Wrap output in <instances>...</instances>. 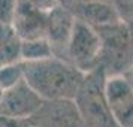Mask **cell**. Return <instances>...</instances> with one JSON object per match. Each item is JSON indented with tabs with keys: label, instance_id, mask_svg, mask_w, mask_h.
<instances>
[{
	"label": "cell",
	"instance_id": "cell-17",
	"mask_svg": "<svg viewBox=\"0 0 133 127\" xmlns=\"http://www.w3.org/2000/svg\"><path fill=\"white\" fill-rule=\"evenodd\" d=\"M15 31L11 25H5V24H0V46L3 43H6L8 41H11L12 37H15Z\"/></svg>",
	"mask_w": 133,
	"mask_h": 127
},
{
	"label": "cell",
	"instance_id": "cell-15",
	"mask_svg": "<svg viewBox=\"0 0 133 127\" xmlns=\"http://www.w3.org/2000/svg\"><path fill=\"white\" fill-rule=\"evenodd\" d=\"M18 0H0V24H12Z\"/></svg>",
	"mask_w": 133,
	"mask_h": 127
},
{
	"label": "cell",
	"instance_id": "cell-5",
	"mask_svg": "<svg viewBox=\"0 0 133 127\" xmlns=\"http://www.w3.org/2000/svg\"><path fill=\"white\" fill-rule=\"evenodd\" d=\"M105 94L117 127H133V85L124 75L106 76Z\"/></svg>",
	"mask_w": 133,
	"mask_h": 127
},
{
	"label": "cell",
	"instance_id": "cell-6",
	"mask_svg": "<svg viewBox=\"0 0 133 127\" xmlns=\"http://www.w3.org/2000/svg\"><path fill=\"white\" fill-rule=\"evenodd\" d=\"M76 19L66 6L60 2L48 12L46 27H45V39L51 46L52 55L61 60H66L67 45L72 36L73 27Z\"/></svg>",
	"mask_w": 133,
	"mask_h": 127
},
{
	"label": "cell",
	"instance_id": "cell-10",
	"mask_svg": "<svg viewBox=\"0 0 133 127\" xmlns=\"http://www.w3.org/2000/svg\"><path fill=\"white\" fill-rule=\"evenodd\" d=\"M61 5L70 11L76 21L90 25L94 30H100L121 21L112 3L93 2V3H61Z\"/></svg>",
	"mask_w": 133,
	"mask_h": 127
},
{
	"label": "cell",
	"instance_id": "cell-20",
	"mask_svg": "<svg viewBox=\"0 0 133 127\" xmlns=\"http://www.w3.org/2000/svg\"><path fill=\"white\" fill-rule=\"evenodd\" d=\"M3 94H5V90L0 87V102H2V99H3Z\"/></svg>",
	"mask_w": 133,
	"mask_h": 127
},
{
	"label": "cell",
	"instance_id": "cell-3",
	"mask_svg": "<svg viewBox=\"0 0 133 127\" xmlns=\"http://www.w3.org/2000/svg\"><path fill=\"white\" fill-rule=\"evenodd\" d=\"M106 73L100 66L85 73L73 103L87 127H117L105 94Z\"/></svg>",
	"mask_w": 133,
	"mask_h": 127
},
{
	"label": "cell",
	"instance_id": "cell-4",
	"mask_svg": "<svg viewBox=\"0 0 133 127\" xmlns=\"http://www.w3.org/2000/svg\"><path fill=\"white\" fill-rule=\"evenodd\" d=\"M100 51L102 41L97 30L76 21L67 45L66 61H69L82 73H88L99 67Z\"/></svg>",
	"mask_w": 133,
	"mask_h": 127
},
{
	"label": "cell",
	"instance_id": "cell-1",
	"mask_svg": "<svg viewBox=\"0 0 133 127\" xmlns=\"http://www.w3.org/2000/svg\"><path fill=\"white\" fill-rule=\"evenodd\" d=\"M84 75L69 61L51 57L36 63H25L24 81L43 102L73 100Z\"/></svg>",
	"mask_w": 133,
	"mask_h": 127
},
{
	"label": "cell",
	"instance_id": "cell-16",
	"mask_svg": "<svg viewBox=\"0 0 133 127\" xmlns=\"http://www.w3.org/2000/svg\"><path fill=\"white\" fill-rule=\"evenodd\" d=\"M0 127H31L29 120H15L0 115Z\"/></svg>",
	"mask_w": 133,
	"mask_h": 127
},
{
	"label": "cell",
	"instance_id": "cell-12",
	"mask_svg": "<svg viewBox=\"0 0 133 127\" xmlns=\"http://www.w3.org/2000/svg\"><path fill=\"white\" fill-rule=\"evenodd\" d=\"M24 70H25V63L18 61L14 64L0 67V87L6 91L9 88L15 87L21 81H24Z\"/></svg>",
	"mask_w": 133,
	"mask_h": 127
},
{
	"label": "cell",
	"instance_id": "cell-14",
	"mask_svg": "<svg viewBox=\"0 0 133 127\" xmlns=\"http://www.w3.org/2000/svg\"><path fill=\"white\" fill-rule=\"evenodd\" d=\"M112 6L123 23H133V0H112Z\"/></svg>",
	"mask_w": 133,
	"mask_h": 127
},
{
	"label": "cell",
	"instance_id": "cell-2",
	"mask_svg": "<svg viewBox=\"0 0 133 127\" xmlns=\"http://www.w3.org/2000/svg\"><path fill=\"white\" fill-rule=\"evenodd\" d=\"M102 41L100 63L106 76L126 75L133 69V23H117L97 30Z\"/></svg>",
	"mask_w": 133,
	"mask_h": 127
},
{
	"label": "cell",
	"instance_id": "cell-11",
	"mask_svg": "<svg viewBox=\"0 0 133 127\" xmlns=\"http://www.w3.org/2000/svg\"><path fill=\"white\" fill-rule=\"evenodd\" d=\"M51 57H54V55H52L51 46L45 37L21 41V61L36 63V61L51 58Z\"/></svg>",
	"mask_w": 133,
	"mask_h": 127
},
{
	"label": "cell",
	"instance_id": "cell-13",
	"mask_svg": "<svg viewBox=\"0 0 133 127\" xmlns=\"http://www.w3.org/2000/svg\"><path fill=\"white\" fill-rule=\"evenodd\" d=\"M18 61H21V41L15 36L0 46V67Z\"/></svg>",
	"mask_w": 133,
	"mask_h": 127
},
{
	"label": "cell",
	"instance_id": "cell-9",
	"mask_svg": "<svg viewBox=\"0 0 133 127\" xmlns=\"http://www.w3.org/2000/svg\"><path fill=\"white\" fill-rule=\"evenodd\" d=\"M46 17L48 12L33 6L25 0H18L11 27L14 29L19 41L45 37Z\"/></svg>",
	"mask_w": 133,
	"mask_h": 127
},
{
	"label": "cell",
	"instance_id": "cell-8",
	"mask_svg": "<svg viewBox=\"0 0 133 127\" xmlns=\"http://www.w3.org/2000/svg\"><path fill=\"white\" fill-rule=\"evenodd\" d=\"M42 103L43 100L27 85V82L21 81L5 91L0 102V115L15 120H30Z\"/></svg>",
	"mask_w": 133,
	"mask_h": 127
},
{
	"label": "cell",
	"instance_id": "cell-19",
	"mask_svg": "<svg viewBox=\"0 0 133 127\" xmlns=\"http://www.w3.org/2000/svg\"><path fill=\"white\" fill-rule=\"evenodd\" d=\"M124 76H126V78L129 79L130 82H132V85H133V69H132V70H130V72H129V73H126Z\"/></svg>",
	"mask_w": 133,
	"mask_h": 127
},
{
	"label": "cell",
	"instance_id": "cell-18",
	"mask_svg": "<svg viewBox=\"0 0 133 127\" xmlns=\"http://www.w3.org/2000/svg\"><path fill=\"white\" fill-rule=\"evenodd\" d=\"M60 3H93V2H100V3H112V0H58Z\"/></svg>",
	"mask_w": 133,
	"mask_h": 127
},
{
	"label": "cell",
	"instance_id": "cell-7",
	"mask_svg": "<svg viewBox=\"0 0 133 127\" xmlns=\"http://www.w3.org/2000/svg\"><path fill=\"white\" fill-rule=\"evenodd\" d=\"M29 121L31 127H87L73 100L43 102Z\"/></svg>",
	"mask_w": 133,
	"mask_h": 127
}]
</instances>
